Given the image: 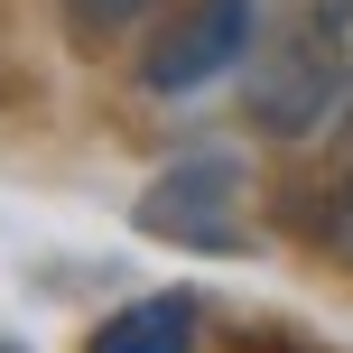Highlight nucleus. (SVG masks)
I'll use <instances>...</instances> for the list:
<instances>
[{"mask_svg":"<svg viewBox=\"0 0 353 353\" xmlns=\"http://www.w3.org/2000/svg\"><path fill=\"white\" fill-rule=\"evenodd\" d=\"M344 19H353L344 0H325L316 28H288L279 47L261 56V74L242 84V112H251V130H261V140H316V130L344 112V93H353Z\"/></svg>","mask_w":353,"mask_h":353,"instance_id":"1","label":"nucleus"},{"mask_svg":"<svg viewBox=\"0 0 353 353\" xmlns=\"http://www.w3.org/2000/svg\"><path fill=\"white\" fill-rule=\"evenodd\" d=\"M251 37H261V0H176L140 47V93L186 103V93L223 84V74H242Z\"/></svg>","mask_w":353,"mask_h":353,"instance_id":"2","label":"nucleus"},{"mask_svg":"<svg viewBox=\"0 0 353 353\" xmlns=\"http://www.w3.org/2000/svg\"><path fill=\"white\" fill-rule=\"evenodd\" d=\"M130 223L176 251H242V159L232 149H186L176 168H159L140 186Z\"/></svg>","mask_w":353,"mask_h":353,"instance_id":"3","label":"nucleus"},{"mask_svg":"<svg viewBox=\"0 0 353 353\" xmlns=\"http://www.w3.org/2000/svg\"><path fill=\"white\" fill-rule=\"evenodd\" d=\"M195 335H205L195 288H149V298L112 307V316L84 335V353H195Z\"/></svg>","mask_w":353,"mask_h":353,"instance_id":"4","label":"nucleus"},{"mask_svg":"<svg viewBox=\"0 0 353 353\" xmlns=\"http://www.w3.org/2000/svg\"><path fill=\"white\" fill-rule=\"evenodd\" d=\"M168 0H56V19H65L74 47H112V37H130L140 19H159Z\"/></svg>","mask_w":353,"mask_h":353,"instance_id":"5","label":"nucleus"},{"mask_svg":"<svg viewBox=\"0 0 353 353\" xmlns=\"http://www.w3.org/2000/svg\"><path fill=\"white\" fill-rule=\"evenodd\" d=\"M316 242L335 251V261L353 270V168L335 176V195H325V214H316Z\"/></svg>","mask_w":353,"mask_h":353,"instance_id":"6","label":"nucleus"},{"mask_svg":"<svg viewBox=\"0 0 353 353\" xmlns=\"http://www.w3.org/2000/svg\"><path fill=\"white\" fill-rule=\"evenodd\" d=\"M344 149H353V93H344Z\"/></svg>","mask_w":353,"mask_h":353,"instance_id":"7","label":"nucleus"},{"mask_svg":"<svg viewBox=\"0 0 353 353\" xmlns=\"http://www.w3.org/2000/svg\"><path fill=\"white\" fill-rule=\"evenodd\" d=\"M344 10H353V0H344Z\"/></svg>","mask_w":353,"mask_h":353,"instance_id":"8","label":"nucleus"}]
</instances>
